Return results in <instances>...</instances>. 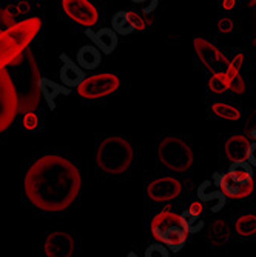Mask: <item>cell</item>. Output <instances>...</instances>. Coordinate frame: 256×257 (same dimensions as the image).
Listing matches in <instances>:
<instances>
[{
	"instance_id": "obj_1",
	"label": "cell",
	"mask_w": 256,
	"mask_h": 257,
	"mask_svg": "<svg viewBox=\"0 0 256 257\" xmlns=\"http://www.w3.org/2000/svg\"><path fill=\"white\" fill-rule=\"evenodd\" d=\"M80 186L79 168L57 154H46L34 160L23 177L27 199L45 213L65 211L77 199Z\"/></svg>"
},
{
	"instance_id": "obj_2",
	"label": "cell",
	"mask_w": 256,
	"mask_h": 257,
	"mask_svg": "<svg viewBox=\"0 0 256 257\" xmlns=\"http://www.w3.org/2000/svg\"><path fill=\"white\" fill-rule=\"evenodd\" d=\"M7 69L17 92L19 109H23L25 112L34 111L42 97L39 88L40 73L34 56L25 50L7 65Z\"/></svg>"
},
{
	"instance_id": "obj_3",
	"label": "cell",
	"mask_w": 256,
	"mask_h": 257,
	"mask_svg": "<svg viewBox=\"0 0 256 257\" xmlns=\"http://www.w3.org/2000/svg\"><path fill=\"white\" fill-rule=\"evenodd\" d=\"M134 151L131 144L121 136H107L96 150V163L108 176H119L130 170Z\"/></svg>"
},
{
	"instance_id": "obj_4",
	"label": "cell",
	"mask_w": 256,
	"mask_h": 257,
	"mask_svg": "<svg viewBox=\"0 0 256 257\" xmlns=\"http://www.w3.org/2000/svg\"><path fill=\"white\" fill-rule=\"evenodd\" d=\"M42 27L37 17L16 22L5 31H0V65L7 66L20 53H23Z\"/></svg>"
},
{
	"instance_id": "obj_5",
	"label": "cell",
	"mask_w": 256,
	"mask_h": 257,
	"mask_svg": "<svg viewBox=\"0 0 256 257\" xmlns=\"http://www.w3.org/2000/svg\"><path fill=\"white\" fill-rule=\"evenodd\" d=\"M151 232L159 242L173 252L184 248L189 234L182 217L172 211H160L151 219Z\"/></svg>"
},
{
	"instance_id": "obj_6",
	"label": "cell",
	"mask_w": 256,
	"mask_h": 257,
	"mask_svg": "<svg viewBox=\"0 0 256 257\" xmlns=\"http://www.w3.org/2000/svg\"><path fill=\"white\" fill-rule=\"evenodd\" d=\"M157 159L167 170L184 173L193 165V151L185 140L170 134L159 140Z\"/></svg>"
},
{
	"instance_id": "obj_7",
	"label": "cell",
	"mask_w": 256,
	"mask_h": 257,
	"mask_svg": "<svg viewBox=\"0 0 256 257\" xmlns=\"http://www.w3.org/2000/svg\"><path fill=\"white\" fill-rule=\"evenodd\" d=\"M19 112V99L7 66L0 65V134L10 128Z\"/></svg>"
},
{
	"instance_id": "obj_8",
	"label": "cell",
	"mask_w": 256,
	"mask_h": 257,
	"mask_svg": "<svg viewBox=\"0 0 256 257\" xmlns=\"http://www.w3.org/2000/svg\"><path fill=\"white\" fill-rule=\"evenodd\" d=\"M121 86V79L113 73H101L85 77L77 85L79 96L87 100L104 99L113 92H116Z\"/></svg>"
},
{
	"instance_id": "obj_9",
	"label": "cell",
	"mask_w": 256,
	"mask_h": 257,
	"mask_svg": "<svg viewBox=\"0 0 256 257\" xmlns=\"http://www.w3.org/2000/svg\"><path fill=\"white\" fill-rule=\"evenodd\" d=\"M62 10L80 27L91 28L99 22V11L91 0H62Z\"/></svg>"
},
{
	"instance_id": "obj_10",
	"label": "cell",
	"mask_w": 256,
	"mask_h": 257,
	"mask_svg": "<svg viewBox=\"0 0 256 257\" xmlns=\"http://www.w3.org/2000/svg\"><path fill=\"white\" fill-rule=\"evenodd\" d=\"M195 51L201 60V63L212 71L213 74L227 73L228 69V59L216 48V46L202 37H195Z\"/></svg>"
},
{
	"instance_id": "obj_11",
	"label": "cell",
	"mask_w": 256,
	"mask_h": 257,
	"mask_svg": "<svg viewBox=\"0 0 256 257\" xmlns=\"http://www.w3.org/2000/svg\"><path fill=\"white\" fill-rule=\"evenodd\" d=\"M182 193V183L176 177H159L148 183L147 196L154 202H168L178 199Z\"/></svg>"
},
{
	"instance_id": "obj_12",
	"label": "cell",
	"mask_w": 256,
	"mask_h": 257,
	"mask_svg": "<svg viewBox=\"0 0 256 257\" xmlns=\"http://www.w3.org/2000/svg\"><path fill=\"white\" fill-rule=\"evenodd\" d=\"M76 242L71 234L56 231L45 240V254L48 257H71L74 254Z\"/></svg>"
},
{
	"instance_id": "obj_13",
	"label": "cell",
	"mask_w": 256,
	"mask_h": 257,
	"mask_svg": "<svg viewBox=\"0 0 256 257\" xmlns=\"http://www.w3.org/2000/svg\"><path fill=\"white\" fill-rule=\"evenodd\" d=\"M213 182L219 186L221 191L230 199H244V197H248L253 193V180L245 182V183H238L235 180H231L227 176V173L225 174L216 173L213 176Z\"/></svg>"
},
{
	"instance_id": "obj_14",
	"label": "cell",
	"mask_w": 256,
	"mask_h": 257,
	"mask_svg": "<svg viewBox=\"0 0 256 257\" xmlns=\"http://www.w3.org/2000/svg\"><path fill=\"white\" fill-rule=\"evenodd\" d=\"M198 196L204 203L208 205V209L212 213H219L227 202V196L213 180H205L198 188Z\"/></svg>"
},
{
	"instance_id": "obj_15",
	"label": "cell",
	"mask_w": 256,
	"mask_h": 257,
	"mask_svg": "<svg viewBox=\"0 0 256 257\" xmlns=\"http://www.w3.org/2000/svg\"><path fill=\"white\" fill-rule=\"evenodd\" d=\"M62 59V68H60V80L63 82L65 86L68 88H73V86H77L85 77V69H82L77 62L71 60L66 54H62L60 56Z\"/></svg>"
},
{
	"instance_id": "obj_16",
	"label": "cell",
	"mask_w": 256,
	"mask_h": 257,
	"mask_svg": "<svg viewBox=\"0 0 256 257\" xmlns=\"http://www.w3.org/2000/svg\"><path fill=\"white\" fill-rule=\"evenodd\" d=\"M39 88H40V96L46 100L48 106L51 109H56V100L59 96H69L71 94V89L68 86L59 85L46 77H40L39 80Z\"/></svg>"
},
{
	"instance_id": "obj_17",
	"label": "cell",
	"mask_w": 256,
	"mask_h": 257,
	"mask_svg": "<svg viewBox=\"0 0 256 257\" xmlns=\"http://www.w3.org/2000/svg\"><path fill=\"white\" fill-rule=\"evenodd\" d=\"M87 36H90L93 40H95L98 48H101V53H104V54H111L116 50V46H118V42H119L118 33H116L113 28H102L96 33L88 30Z\"/></svg>"
},
{
	"instance_id": "obj_18",
	"label": "cell",
	"mask_w": 256,
	"mask_h": 257,
	"mask_svg": "<svg viewBox=\"0 0 256 257\" xmlns=\"http://www.w3.org/2000/svg\"><path fill=\"white\" fill-rule=\"evenodd\" d=\"M248 145H250V142L245 136H241V134L230 136L224 144V151H225L227 159H230L231 162L245 159L247 151H248Z\"/></svg>"
},
{
	"instance_id": "obj_19",
	"label": "cell",
	"mask_w": 256,
	"mask_h": 257,
	"mask_svg": "<svg viewBox=\"0 0 256 257\" xmlns=\"http://www.w3.org/2000/svg\"><path fill=\"white\" fill-rule=\"evenodd\" d=\"M76 62L77 65L85 69V71H93V69H98L102 63V54L101 50L96 48L93 45H85L77 51L76 54Z\"/></svg>"
},
{
	"instance_id": "obj_20",
	"label": "cell",
	"mask_w": 256,
	"mask_h": 257,
	"mask_svg": "<svg viewBox=\"0 0 256 257\" xmlns=\"http://www.w3.org/2000/svg\"><path fill=\"white\" fill-rule=\"evenodd\" d=\"M136 17H137V13L134 11H118L111 19L113 30L121 36H128L137 31Z\"/></svg>"
},
{
	"instance_id": "obj_21",
	"label": "cell",
	"mask_w": 256,
	"mask_h": 257,
	"mask_svg": "<svg viewBox=\"0 0 256 257\" xmlns=\"http://www.w3.org/2000/svg\"><path fill=\"white\" fill-rule=\"evenodd\" d=\"M253 174H254L253 167L245 159L233 160L231 162V165L228 167V171H227V176L238 183H245V182L253 180Z\"/></svg>"
},
{
	"instance_id": "obj_22",
	"label": "cell",
	"mask_w": 256,
	"mask_h": 257,
	"mask_svg": "<svg viewBox=\"0 0 256 257\" xmlns=\"http://www.w3.org/2000/svg\"><path fill=\"white\" fill-rule=\"evenodd\" d=\"M207 239L215 245H222L230 239V226L224 219H218L212 222L207 231Z\"/></svg>"
},
{
	"instance_id": "obj_23",
	"label": "cell",
	"mask_w": 256,
	"mask_h": 257,
	"mask_svg": "<svg viewBox=\"0 0 256 257\" xmlns=\"http://www.w3.org/2000/svg\"><path fill=\"white\" fill-rule=\"evenodd\" d=\"M210 111H212V114L215 115V117L230 120V122H236L241 117V111L236 106L230 105V103H224V102L213 103L210 106Z\"/></svg>"
},
{
	"instance_id": "obj_24",
	"label": "cell",
	"mask_w": 256,
	"mask_h": 257,
	"mask_svg": "<svg viewBox=\"0 0 256 257\" xmlns=\"http://www.w3.org/2000/svg\"><path fill=\"white\" fill-rule=\"evenodd\" d=\"M235 231L241 237H250L256 234V216L254 214H242L235 222Z\"/></svg>"
},
{
	"instance_id": "obj_25",
	"label": "cell",
	"mask_w": 256,
	"mask_h": 257,
	"mask_svg": "<svg viewBox=\"0 0 256 257\" xmlns=\"http://www.w3.org/2000/svg\"><path fill=\"white\" fill-rule=\"evenodd\" d=\"M208 88L216 94H222V92L228 91V76L225 73L213 74L208 80Z\"/></svg>"
},
{
	"instance_id": "obj_26",
	"label": "cell",
	"mask_w": 256,
	"mask_h": 257,
	"mask_svg": "<svg viewBox=\"0 0 256 257\" xmlns=\"http://www.w3.org/2000/svg\"><path fill=\"white\" fill-rule=\"evenodd\" d=\"M228 76V89L231 91H235L236 94H242V92L245 91V83L239 74V71H233V69H227V73Z\"/></svg>"
},
{
	"instance_id": "obj_27",
	"label": "cell",
	"mask_w": 256,
	"mask_h": 257,
	"mask_svg": "<svg viewBox=\"0 0 256 257\" xmlns=\"http://www.w3.org/2000/svg\"><path fill=\"white\" fill-rule=\"evenodd\" d=\"M181 217H182V220H184L185 226H187L189 234H195V232H199V231L204 228V222H202L199 217L192 216L189 211L182 213V214H181Z\"/></svg>"
},
{
	"instance_id": "obj_28",
	"label": "cell",
	"mask_w": 256,
	"mask_h": 257,
	"mask_svg": "<svg viewBox=\"0 0 256 257\" xmlns=\"http://www.w3.org/2000/svg\"><path fill=\"white\" fill-rule=\"evenodd\" d=\"M37 126H39L37 114L34 111L25 112V115H23V128L28 130V131H34V130H37Z\"/></svg>"
},
{
	"instance_id": "obj_29",
	"label": "cell",
	"mask_w": 256,
	"mask_h": 257,
	"mask_svg": "<svg viewBox=\"0 0 256 257\" xmlns=\"http://www.w3.org/2000/svg\"><path fill=\"white\" fill-rule=\"evenodd\" d=\"M147 257H153V255H160V257H167L168 255V249L165 245H151L147 251H145Z\"/></svg>"
},
{
	"instance_id": "obj_30",
	"label": "cell",
	"mask_w": 256,
	"mask_h": 257,
	"mask_svg": "<svg viewBox=\"0 0 256 257\" xmlns=\"http://www.w3.org/2000/svg\"><path fill=\"white\" fill-rule=\"evenodd\" d=\"M133 2L137 4V5H141L142 7V13L148 14V13H151V11L156 10L159 0H133Z\"/></svg>"
},
{
	"instance_id": "obj_31",
	"label": "cell",
	"mask_w": 256,
	"mask_h": 257,
	"mask_svg": "<svg viewBox=\"0 0 256 257\" xmlns=\"http://www.w3.org/2000/svg\"><path fill=\"white\" fill-rule=\"evenodd\" d=\"M218 28H219V31H221V33L228 34V33L233 31V28H235V22L231 20V19H228V17H224V19H221V20H219Z\"/></svg>"
},
{
	"instance_id": "obj_32",
	"label": "cell",
	"mask_w": 256,
	"mask_h": 257,
	"mask_svg": "<svg viewBox=\"0 0 256 257\" xmlns=\"http://www.w3.org/2000/svg\"><path fill=\"white\" fill-rule=\"evenodd\" d=\"M253 137L256 139V131H253ZM245 160L250 163L251 167H254V168H256V142H250Z\"/></svg>"
},
{
	"instance_id": "obj_33",
	"label": "cell",
	"mask_w": 256,
	"mask_h": 257,
	"mask_svg": "<svg viewBox=\"0 0 256 257\" xmlns=\"http://www.w3.org/2000/svg\"><path fill=\"white\" fill-rule=\"evenodd\" d=\"M242 60H244V56L241 53H238L233 59L228 60V69H233V71H239L241 65H242Z\"/></svg>"
},
{
	"instance_id": "obj_34",
	"label": "cell",
	"mask_w": 256,
	"mask_h": 257,
	"mask_svg": "<svg viewBox=\"0 0 256 257\" xmlns=\"http://www.w3.org/2000/svg\"><path fill=\"white\" fill-rule=\"evenodd\" d=\"M187 211H189L192 216L201 217V214H202V211H204V205H202L201 202H193V203L190 205V208L187 209Z\"/></svg>"
},
{
	"instance_id": "obj_35",
	"label": "cell",
	"mask_w": 256,
	"mask_h": 257,
	"mask_svg": "<svg viewBox=\"0 0 256 257\" xmlns=\"http://www.w3.org/2000/svg\"><path fill=\"white\" fill-rule=\"evenodd\" d=\"M238 5V0H221V7L225 10V11H231L235 10Z\"/></svg>"
},
{
	"instance_id": "obj_36",
	"label": "cell",
	"mask_w": 256,
	"mask_h": 257,
	"mask_svg": "<svg viewBox=\"0 0 256 257\" xmlns=\"http://www.w3.org/2000/svg\"><path fill=\"white\" fill-rule=\"evenodd\" d=\"M256 5V0H251V2H250V7H254Z\"/></svg>"
},
{
	"instance_id": "obj_37",
	"label": "cell",
	"mask_w": 256,
	"mask_h": 257,
	"mask_svg": "<svg viewBox=\"0 0 256 257\" xmlns=\"http://www.w3.org/2000/svg\"><path fill=\"white\" fill-rule=\"evenodd\" d=\"M254 46H256V40H254Z\"/></svg>"
},
{
	"instance_id": "obj_38",
	"label": "cell",
	"mask_w": 256,
	"mask_h": 257,
	"mask_svg": "<svg viewBox=\"0 0 256 257\" xmlns=\"http://www.w3.org/2000/svg\"><path fill=\"white\" fill-rule=\"evenodd\" d=\"M254 174H256V171H254Z\"/></svg>"
},
{
	"instance_id": "obj_39",
	"label": "cell",
	"mask_w": 256,
	"mask_h": 257,
	"mask_svg": "<svg viewBox=\"0 0 256 257\" xmlns=\"http://www.w3.org/2000/svg\"><path fill=\"white\" fill-rule=\"evenodd\" d=\"M0 31H2V30H0Z\"/></svg>"
}]
</instances>
